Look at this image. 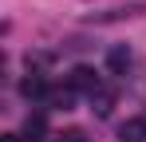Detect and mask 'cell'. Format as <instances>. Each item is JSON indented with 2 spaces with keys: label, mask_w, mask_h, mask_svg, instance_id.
I'll use <instances>...</instances> for the list:
<instances>
[{
  "label": "cell",
  "mask_w": 146,
  "mask_h": 142,
  "mask_svg": "<svg viewBox=\"0 0 146 142\" xmlns=\"http://www.w3.org/2000/svg\"><path fill=\"white\" fill-rule=\"evenodd\" d=\"M115 99H119V91H115V87H99V91L91 95V111H95L99 118H107L111 111H115Z\"/></svg>",
  "instance_id": "cell-2"
},
{
  "label": "cell",
  "mask_w": 146,
  "mask_h": 142,
  "mask_svg": "<svg viewBox=\"0 0 146 142\" xmlns=\"http://www.w3.org/2000/svg\"><path fill=\"white\" fill-rule=\"evenodd\" d=\"M20 91H24V99H44L48 95V83H44V75H28L24 83H20Z\"/></svg>",
  "instance_id": "cell-6"
},
{
  "label": "cell",
  "mask_w": 146,
  "mask_h": 142,
  "mask_svg": "<svg viewBox=\"0 0 146 142\" xmlns=\"http://www.w3.org/2000/svg\"><path fill=\"white\" fill-rule=\"evenodd\" d=\"M55 142H87V134H83V130H63Z\"/></svg>",
  "instance_id": "cell-8"
},
{
  "label": "cell",
  "mask_w": 146,
  "mask_h": 142,
  "mask_svg": "<svg viewBox=\"0 0 146 142\" xmlns=\"http://www.w3.org/2000/svg\"><path fill=\"white\" fill-rule=\"evenodd\" d=\"M138 12H146V4H126V8H111V12H103V16H95V20H103V24H115V20H130V16H138Z\"/></svg>",
  "instance_id": "cell-5"
},
{
  "label": "cell",
  "mask_w": 146,
  "mask_h": 142,
  "mask_svg": "<svg viewBox=\"0 0 146 142\" xmlns=\"http://www.w3.org/2000/svg\"><path fill=\"white\" fill-rule=\"evenodd\" d=\"M119 142H146V118H126L119 126Z\"/></svg>",
  "instance_id": "cell-4"
},
{
  "label": "cell",
  "mask_w": 146,
  "mask_h": 142,
  "mask_svg": "<svg viewBox=\"0 0 146 142\" xmlns=\"http://www.w3.org/2000/svg\"><path fill=\"white\" fill-rule=\"evenodd\" d=\"M44 126H48V122H44V115H28V122H24L28 134H44Z\"/></svg>",
  "instance_id": "cell-7"
},
{
  "label": "cell",
  "mask_w": 146,
  "mask_h": 142,
  "mask_svg": "<svg viewBox=\"0 0 146 142\" xmlns=\"http://www.w3.org/2000/svg\"><path fill=\"white\" fill-rule=\"evenodd\" d=\"M130 59H134V55H130V47H126V44H119V47L107 51V67L115 71V75H126V71H130Z\"/></svg>",
  "instance_id": "cell-3"
},
{
  "label": "cell",
  "mask_w": 146,
  "mask_h": 142,
  "mask_svg": "<svg viewBox=\"0 0 146 142\" xmlns=\"http://www.w3.org/2000/svg\"><path fill=\"white\" fill-rule=\"evenodd\" d=\"M32 142H40V138H32Z\"/></svg>",
  "instance_id": "cell-10"
},
{
  "label": "cell",
  "mask_w": 146,
  "mask_h": 142,
  "mask_svg": "<svg viewBox=\"0 0 146 142\" xmlns=\"http://www.w3.org/2000/svg\"><path fill=\"white\" fill-rule=\"evenodd\" d=\"M67 83H71L75 91H87V95H95L99 87H103V83H99V75H95V67H83V63H79V67H71Z\"/></svg>",
  "instance_id": "cell-1"
},
{
  "label": "cell",
  "mask_w": 146,
  "mask_h": 142,
  "mask_svg": "<svg viewBox=\"0 0 146 142\" xmlns=\"http://www.w3.org/2000/svg\"><path fill=\"white\" fill-rule=\"evenodd\" d=\"M0 142H20V134H4V138H0Z\"/></svg>",
  "instance_id": "cell-9"
}]
</instances>
